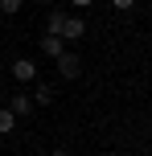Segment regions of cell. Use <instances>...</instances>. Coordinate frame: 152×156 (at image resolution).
I'll return each instance as SVG.
<instances>
[{
    "instance_id": "6",
    "label": "cell",
    "mask_w": 152,
    "mask_h": 156,
    "mask_svg": "<svg viewBox=\"0 0 152 156\" xmlns=\"http://www.w3.org/2000/svg\"><path fill=\"white\" fill-rule=\"evenodd\" d=\"M54 86L49 82H33V107H49V103H54Z\"/></svg>"
},
{
    "instance_id": "10",
    "label": "cell",
    "mask_w": 152,
    "mask_h": 156,
    "mask_svg": "<svg viewBox=\"0 0 152 156\" xmlns=\"http://www.w3.org/2000/svg\"><path fill=\"white\" fill-rule=\"evenodd\" d=\"M111 8H115V12H132V8H136V0H111Z\"/></svg>"
},
{
    "instance_id": "5",
    "label": "cell",
    "mask_w": 152,
    "mask_h": 156,
    "mask_svg": "<svg viewBox=\"0 0 152 156\" xmlns=\"http://www.w3.org/2000/svg\"><path fill=\"white\" fill-rule=\"evenodd\" d=\"M41 54L58 62V58L66 54V41H62V37H54V33H45V37H41Z\"/></svg>"
},
{
    "instance_id": "2",
    "label": "cell",
    "mask_w": 152,
    "mask_h": 156,
    "mask_svg": "<svg viewBox=\"0 0 152 156\" xmlns=\"http://www.w3.org/2000/svg\"><path fill=\"white\" fill-rule=\"evenodd\" d=\"M58 74H62L66 82H74V78L82 74V58H78V54H70V49H66V54L58 58Z\"/></svg>"
},
{
    "instance_id": "12",
    "label": "cell",
    "mask_w": 152,
    "mask_h": 156,
    "mask_svg": "<svg viewBox=\"0 0 152 156\" xmlns=\"http://www.w3.org/2000/svg\"><path fill=\"white\" fill-rule=\"evenodd\" d=\"M49 156H70V152H66V148H54V152H49Z\"/></svg>"
},
{
    "instance_id": "3",
    "label": "cell",
    "mask_w": 152,
    "mask_h": 156,
    "mask_svg": "<svg viewBox=\"0 0 152 156\" xmlns=\"http://www.w3.org/2000/svg\"><path fill=\"white\" fill-rule=\"evenodd\" d=\"M8 111H12L16 119H25V115H33V94H29V90H16L12 99H8Z\"/></svg>"
},
{
    "instance_id": "8",
    "label": "cell",
    "mask_w": 152,
    "mask_h": 156,
    "mask_svg": "<svg viewBox=\"0 0 152 156\" xmlns=\"http://www.w3.org/2000/svg\"><path fill=\"white\" fill-rule=\"evenodd\" d=\"M16 123H21V119H16V115H12L8 107H0V136H8V132H12Z\"/></svg>"
},
{
    "instance_id": "4",
    "label": "cell",
    "mask_w": 152,
    "mask_h": 156,
    "mask_svg": "<svg viewBox=\"0 0 152 156\" xmlns=\"http://www.w3.org/2000/svg\"><path fill=\"white\" fill-rule=\"evenodd\" d=\"M62 41H78V37H87V21L82 16H66V25H62V33H58Z\"/></svg>"
},
{
    "instance_id": "11",
    "label": "cell",
    "mask_w": 152,
    "mask_h": 156,
    "mask_svg": "<svg viewBox=\"0 0 152 156\" xmlns=\"http://www.w3.org/2000/svg\"><path fill=\"white\" fill-rule=\"evenodd\" d=\"M70 4H74V8H90L95 0H70Z\"/></svg>"
},
{
    "instance_id": "1",
    "label": "cell",
    "mask_w": 152,
    "mask_h": 156,
    "mask_svg": "<svg viewBox=\"0 0 152 156\" xmlns=\"http://www.w3.org/2000/svg\"><path fill=\"white\" fill-rule=\"evenodd\" d=\"M8 74H12L21 86H29V82H37V62H33V58H12Z\"/></svg>"
},
{
    "instance_id": "7",
    "label": "cell",
    "mask_w": 152,
    "mask_h": 156,
    "mask_svg": "<svg viewBox=\"0 0 152 156\" xmlns=\"http://www.w3.org/2000/svg\"><path fill=\"white\" fill-rule=\"evenodd\" d=\"M62 25H66V12H62V8H49V16H45V33H54V37H58V33H62Z\"/></svg>"
},
{
    "instance_id": "13",
    "label": "cell",
    "mask_w": 152,
    "mask_h": 156,
    "mask_svg": "<svg viewBox=\"0 0 152 156\" xmlns=\"http://www.w3.org/2000/svg\"><path fill=\"white\" fill-rule=\"evenodd\" d=\"M37 4H54V0H37Z\"/></svg>"
},
{
    "instance_id": "9",
    "label": "cell",
    "mask_w": 152,
    "mask_h": 156,
    "mask_svg": "<svg viewBox=\"0 0 152 156\" xmlns=\"http://www.w3.org/2000/svg\"><path fill=\"white\" fill-rule=\"evenodd\" d=\"M21 4H25V0H0V12H4V16H16Z\"/></svg>"
}]
</instances>
